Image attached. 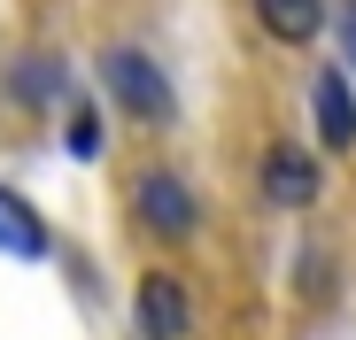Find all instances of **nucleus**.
Masks as SVG:
<instances>
[{
    "mask_svg": "<svg viewBox=\"0 0 356 340\" xmlns=\"http://www.w3.org/2000/svg\"><path fill=\"white\" fill-rule=\"evenodd\" d=\"M101 85H108V101L124 108V117H140V124H170V108H178L163 62L140 54V46H108V54H101Z\"/></svg>",
    "mask_w": 356,
    "mask_h": 340,
    "instance_id": "nucleus-1",
    "label": "nucleus"
},
{
    "mask_svg": "<svg viewBox=\"0 0 356 340\" xmlns=\"http://www.w3.org/2000/svg\"><path fill=\"white\" fill-rule=\"evenodd\" d=\"M132 325H140V340H186V332H194V294H186V278L147 271L140 294H132Z\"/></svg>",
    "mask_w": 356,
    "mask_h": 340,
    "instance_id": "nucleus-2",
    "label": "nucleus"
},
{
    "mask_svg": "<svg viewBox=\"0 0 356 340\" xmlns=\"http://www.w3.org/2000/svg\"><path fill=\"white\" fill-rule=\"evenodd\" d=\"M132 201H140V224H147V232H163V240H186L194 224H202L186 178H170V170H147V178L132 186Z\"/></svg>",
    "mask_w": 356,
    "mask_h": 340,
    "instance_id": "nucleus-3",
    "label": "nucleus"
},
{
    "mask_svg": "<svg viewBox=\"0 0 356 340\" xmlns=\"http://www.w3.org/2000/svg\"><path fill=\"white\" fill-rule=\"evenodd\" d=\"M318 186H325V178H318V155H310V147L279 139V147L264 155V201H271V209H310Z\"/></svg>",
    "mask_w": 356,
    "mask_h": 340,
    "instance_id": "nucleus-4",
    "label": "nucleus"
},
{
    "mask_svg": "<svg viewBox=\"0 0 356 340\" xmlns=\"http://www.w3.org/2000/svg\"><path fill=\"white\" fill-rule=\"evenodd\" d=\"M310 117H318V139H325L333 155L356 147V85H348V70H318V85H310Z\"/></svg>",
    "mask_w": 356,
    "mask_h": 340,
    "instance_id": "nucleus-5",
    "label": "nucleus"
},
{
    "mask_svg": "<svg viewBox=\"0 0 356 340\" xmlns=\"http://www.w3.org/2000/svg\"><path fill=\"white\" fill-rule=\"evenodd\" d=\"M0 255H16V263H47V255H54L47 216H39L16 186H0Z\"/></svg>",
    "mask_w": 356,
    "mask_h": 340,
    "instance_id": "nucleus-6",
    "label": "nucleus"
},
{
    "mask_svg": "<svg viewBox=\"0 0 356 340\" xmlns=\"http://www.w3.org/2000/svg\"><path fill=\"white\" fill-rule=\"evenodd\" d=\"M256 16H264V31H271V39L310 46V39L325 31V0H256Z\"/></svg>",
    "mask_w": 356,
    "mask_h": 340,
    "instance_id": "nucleus-7",
    "label": "nucleus"
},
{
    "mask_svg": "<svg viewBox=\"0 0 356 340\" xmlns=\"http://www.w3.org/2000/svg\"><path fill=\"white\" fill-rule=\"evenodd\" d=\"M16 101H63V70H54L47 62V54H24V62H16Z\"/></svg>",
    "mask_w": 356,
    "mask_h": 340,
    "instance_id": "nucleus-8",
    "label": "nucleus"
},
{
    "mask_svg": "<svg viewBox=\"0 0 356 340\" xmlns=\"http://www.w3.org/2000/svg\"><path fill=\"white\" fill-rule=\"evenodd\" d=\"M63 147H70L78 162H101V147H108V139H101V117H93V101H78V108H70V139H63Z\"/></svg>",
    "mask_w": 356,
    "mask_h": 340,
    "instance_id": "nucleus-9",
    "label": "nucleus"
},
{
    "mask_svg": "<svg viewBox=\"0 0 356 340\" xmlns=\"http://www.w3.org/2000/svg\"><path fill=\"white\" fill-rule=\"evenodd\" d=\"M341 70L356 78V0H348V8H341Z\"/></svg>",
    "mask_w": 356,
    "mask_h": 340,
    "instance_id": "nucleus-10",
    "label": "nucleus"
}]
</instances>
